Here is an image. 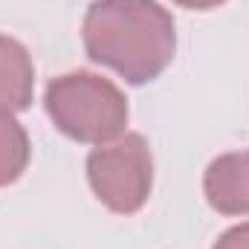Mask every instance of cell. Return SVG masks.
Instances as JSON below:
<instances>
[{
    "instance_id": "1",
    "label": "cell",
    "mask_w": 249,
    "mask_h": 249,
    "mask_svg": "<svg viewBox=\"0 0 249 249\" xmlns=\"http://www.w3.org/2000/svg\"><path fill=\"white\" fill-rule=\"evenodd\" d=\"M87 55L127 84H148L174 61L177 29L157 0H96L81 26Z\"/></svg>"
},
{
    "instance_id": "2",
    "label": "cell",
    "mask_w": 249,
    "mask_h": 249,
    "mask_svg": "<svg viewBox=\"0 0 249 249\" xmlns=\"http://www.w3.org/2000/svg\"><path fill=\"white\" fill-rule=\"evenodd\" d=\"M44 105L61 133L87 145L116 139L127 124V99L110 78L96 72H67L53 78Z\"/></svg>"
},
{
    "instance_id": "3",
    "label": "cell",
    "mask_w": 249,
    "mask_h": 249,
    "mask_svg": "<svg viewBox=\"0 0 249 249\" xmlns=\"http://www.w3.org/2000/svg\"><path fill=\"white\" fill-rule=\"evenodd\" d=\"M87 180L93 194L116 214H133L148 203L154 183V160L142 133H119L87 157Z\"/></svg>"
},
{
    "instance_id": "4",
    "label": "cell",
    "mask_w": 249,
    "mask_h": 249,
    "mask_svg": "<svg viewBox=\"0 0 249 249\" xmlns=\"http://www.w3.org/2000/svg\"><path fill=\"white\" fill-rule=\"evenodd\" d=\"M203 194L220 214H249V151L223 154L209 162L203 174Z\"/></svg>"
},
{
    "instance_id": "5",
    "label": "cell",
    "mask_w": 249,
    "mask_h": 249,
    "mask_svg": "<svg viewBox=\"0 0 249 249\" xmlns=\"http://www.w3.org/2000/svg\"><path fill=\"white\" fill-rule=\"evenodd\" d=\"M35 90V67L23 44L0 35V113H20L29 107Z\"/></svg>"
},
{
    "instance_id": "6",
    "label": "cell",
    "mask_w": 249,
    "mask_h": 249,
    "mask_svg": "<svg viewBox=\"0 0 249 249\" xmlns=\"http://www.w3.org/2000/svg\"><path fill=\"white\" fill-rule=\"evenodd\" d=\"M29 165V136L12 113H0V186H12Z\"/></svg>"
},
{
    "instance_id": "7",
    "label": "cell",
    "mask_w": 249,
    "mask_h": 249,
    "mask_svg": "<svg viewBox=\"0 0 249 249\" xmlns=\"http://www.w3.org/2000/svg\"><path fill=\"white\" fill-rule=\"evenodd\" d=\"M214 249H249V220L241 226H232L229 232H223L217 238Z\"/></svg>"
},
{
    "instance_id": "8",
    "label": "cell",
    "mask_w": 249,
    "mask_h": 249,
    "mask_svg": "<svg viewBox=\"0 0 249 249\" xmlns=\"http://www.w3.org/2000/svg\"><path fill=\"white\" fill-rule=\"evenodd\" d=\"M171 3L186 6V9H197V12H206V9H214V6H220L226 0H171Z\"/></svg>"
}]
</instances>
